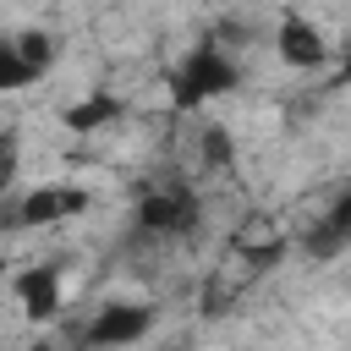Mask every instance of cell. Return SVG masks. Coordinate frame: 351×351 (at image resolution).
Instances as JSON below:
<instances>
[{
    "label": "cell",
    "mask_w": 351,
    "mask_h": 351,
    "mask_svg": "<svg viewBox=\"0 0 351 351\" xmlns=\"http://www.w3.org/2000/svg\"><path fill=\"white\" fill-rule=\"evenodd\" d=\"M274 60L285 66V71H296V77H313V71H324L329 60H335V33H329V22L318 16V11H302V5H291V11H280V22H274Z\"/></svg>",
    "instance_id": "1"
}]
</instances>
